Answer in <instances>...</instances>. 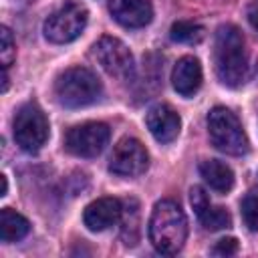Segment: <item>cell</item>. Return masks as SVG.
<instances>
[{
  "instance_id": "cell-18",
  "label": "cell",
  "mask_w": 258,
  "mask_h": 258,
  "mask_svg": "<svg viewBox=\"0 0 258 258\" xmlns=\"http://www.w3.org/2000/svg\"><path fill=\"white\" fill-rule=\"evenodd\" d=\"M2 44H0V58H2V69H8L16 56V44H14V38H12V32L8 26H2Z\"/></svg>"
},
{
  "instance_id": "cell-13",
  "label": "cell",
  "mask_w": 258,
  "mask_h": 258,
  "mask_svg": "<svg viewBox=\"0 0 258 258\" xmlns=\"http://www.w3.org/2000/svg\"><path fill=\"white\" fill-rule=\"evenodd\" d=\"M109 12L125 28L147 26L153 18V6L149 0H109Z\"/></svg>"
},
{
  "instance_id": "cell-5",
  "label": "cell",
  "mask_w": 258,
  "mask_h": 258,
  "mask_svg": "<svg viewBox=\"0 0 258 258\" xmlns=\"http://www.w3.org/2000/svg\"><path fill=\"white\" fill-rule=\"evenodd\" d=\"M14 141L26 153H36L48 139V119L36 103L22 105L14 115Z\"/></svg>"
},
{
  "instance_id": "cell-14",
  "label": "cell",
  "mask_w": 258,
  "mask_h": 258,
  "mask_svg": "<svg viewBox=\"0 0 258 258\" xmlns=\"http://www.w3.org/2000/svg\"><path fill=\"white\" fill-rule=\"evenodd\" d=\"M171 85L181 97H191L202 87V64L196 56H181L171 71Z\"/></svg>"
},
{
  "instance_id": "cell-15",
  "label": "cell",
  "mask_w": 258,
  "mask_h": 258,
  "mask_svg": "<svg viewBox=\"0 0 258 258\" xmlns=\"http://www.w3.org/2000/svg\"><path fill=\"white\" fill-rule=\"evenodd\" d=\"M200 175L204 177V181L220 191V194H228L234 187V171L230 165H226L220 159H206L200 163Z\"/></svg>"
},
{
  "instance_id": "cell-20",
  "label": "cell",
  "mask_w": 258,
  "mask_h": 258,
  "mask_svg": "<svg viewBox=\"0 0 258 258\" xmlns=\"http://www.w3.org/2000/svg\"><path fill=\"white\" fill-rule=\"evenodd\" d=\"M236 252H238V240L236 238H222V240H218V244L212 250L214 256H232Z\"/></svg>"
},
{
  "instance_id": "cell-6",
  "label": "cell",
  "mask_w": 258,
  "mask_h": 258,
  "mask_svg": "<svg viewBox=\"0 0 258 258\" xmlns=\"http://www.w3.org/2000/svg\"><path fill=\"white\" fill-rule=\"evenodd\" d=\"M89 20V12L79 2H67L44 20V36L54 44H64L81 36Z\"/></svg>"
},
{
  "instance_id": "cell-4",
  "label": "cell",
  "mask_w": 258,
  "mask_h": 258,
  "mask_svg": "<svg viewBox=\"0 0 258 258\" xmlns=\"http://www.w3.org/2000/svg\"><path fill=\"white\" fill-rule=\"evenodd\" d=\"M208 133L216 149L228 155H244L248 151V137L240 119L228 107H214L208 113Z\"/></svg>"
},
{
  "instance_id": "cell-7",
  "label": "cell",
  "mask_w": 258,
  "mask_h": 258,
  "mask_svg": "<svg viewBox=\"0 0 258 258\" xmlns=\"http://www.w3.org/2000/svg\"><path fill=\"white\" fill-rule=\"evenodd\" d=\"M93 54L97 58V62L105 69V73H109L111 77H115L121 83H131L135 79V60L131 50L115 36H101L95 46H93Z\"/></svg>"
},
{
  "instance_id": "cell-17",
  "label": "cell",
  "mask_w": 258,
  "mask_h": 258,
  "mask_svg": "<svg viewBox=\"0 0 258 258\" xmlns=\"http://www.w3.org/2000/svg\"><path fill=\"white\" fill-rule=\"evenodd\" d=\"M204 36H206V28L202 24L189 22V20H177L169 28V38L173 42H181V44H198L204 40Z\"/></svg>"
},
{
  "instance_id": "cell-10",
  "label": "cell",
  "mask_w": 258,
  "mask_h": 258,
  "mask_svg": "<svg viewBox=\"0 0 258 258\" xmlns=\"http://www.w3.org/2000/svg\"><path fill=\"white\" fill-rule=\"evenodd\" d=\"M189 204H191V208H194L200 224L206 230L216 232V230L230 228V224H232L230 214L224 208H220V206H212V202H210V198H208V194H206L204 187L194 185L189 189Z\"/></svg>"
},
{
  "instance_id": "cell-16",
  "label": "cell",
  "mask_w": 258,
  "mask_h": 258,
  "mask_svg": "<svg viewBox=\"0 0 258 258\" xmlns=\"http://www.w3.org/2000/svg\"><path fill=\"white\" fill-rule=\"evenodd\" d=\"M28 232H30V222L22 214H18L10 208L0 210V240L2 242H6V244L18 242Z\"/></svg>"
},
{
  "instance_id": "cell-22",
  "label": "cell",
  "mask_w": 258,
  "mask_h": 258,
  "mask_svg": "<svg viewBox=\"0 0 258 258\" xmlns=\"http://www.w3.org/2000/svg\"><path fill=\"white\" fill-rule=\"evenodd\" d=\"M0 181H2V191H0V196H6V194H8V179H6V175H0Z\"/></svg>"
},
{
  "instance_id": "cell-9",
  "label": "cell",
  "mask_w": 258,
  "mask_h": 258,
  "mask_svg": "<svg viewBox=\"0 0 258 258\" xmlns=\"http://www.w3.org/2000/svg\"><path fill=\"white\" fill-rule=\"evenodd\" d=\"M149 165V153L145 145L135 137H123L113 147L109 157V171L121 177L141 175Z\"/></svg>"
},
{
  "instance_id": "cell-12",
  "label": "cell",
  "mask_w": 258,
  "mask_h": 258,
  "mask_svg": "<svg viewBox=\"0 0 258 258\" xmlns=\"http://www.w3.org/2000/svg\"><path fill=\"white\" fill-rule=\"evenodd\" d=\"M145 125L149 133L159 141V143H171L181 129V119L179 115L165 103H159L151 107L145 115Z\"/></svg>"
},
{
  "instance_id": "cell-2",
  "label": "cell",
  "mask_w": 258,
  "mask_h": 258,
  "mask_svg": "<svg viewBox=\"0 0 258 258\" xmlns=\"http://www.w3.org/2000/svg\"><path fill=\"white\" fill-rule=\"evenodd\" d=\"M187 238V218L177 202L161 200L149 218V240L159 254H177Z\"/></svg>"
},
{
  "instance_id": "cell-1",
  "label": "cell",
  "mask_w": 258,
  "mask_h": 258,
  "mask_svg": "<svg viewBox=\"0 0 258 258\" xmlns=\"http://www.w3.org/2000/svg\"><path fill=\"white\" fill-rule=\"evenodd\" d=\"M214 64L222 85L238 89L248 77V52L244 34L234 24H222L216 30L214 40Z\"/></svg>"
},
{
  "instance_id": "cell-21",
  "label": "cell",
  "mask_w": 258,
  "mask_h": 258,
  "mask_svg": "<svg viewBox=\"0 0 258 258\" xmlns=\"http://www.w3.org/2000/svg\"><path fill=\"white\" fill-rule=\"evenodd\" d=\"M248 22L252 24V28L254 30H258V0H254V2H250V6H248Z\"/></svg>"
},
{
  "instance_id": "cell-8",
  "label": "cell",
  "mask_w": 258,
  "mask_h": 258,
  "mask_svg": "<svg viewBox=\"0 0 258 258\" xmlns=\"http://www.w3.org/2000/svg\"><path fill=\"white\" fill-rule=\"evenodd\" d=\"M111 139V129L101 121H87L75 125L64 135V147L77 157H95L99 155Z\"/></svg>"
},
{
  "instance_id": "cell-3",
  "label": "cell",
  "mask_w": 258,
  "mask_h": 258,
  "mask_svg": "<svg viewBox=\"0 0 258 258\" xmlns=\"http://www.w3.org/2000/svg\"><path fill=\"white\" fill-rule=\"evenodd\" d=\"M103 93L99 77L85 67H71L54 81V97L67 109H79L95 103Z\"/></svg>"
},
{
  "instance_id": "cell-19",
  "label": "cell",
  "mask_w": 258,
  "mask_h": 258,
  "mask_svg": "<svg viewBox=\"0 0 258 258\" xmlns=\"http://www.w3.org/2000/svg\"><path fill=\"white\" fill-rule=\"evenodd\" d=\"M242 218H244V224L252 230V232H258V196H246L244 202H242Z\"/></svg>"
},
{
  "instance_id": "cell-11",
  "label": "cell",
  "mask_w": 258,
  "mask_h": 258,
  "mask_svg": "<svg viewBox=\"0 0 258 258\" xmlns=\"http://www.w3.org/2000/svg\"><path fill=\"white\" fill-rule=\"evenodd\" d=\"M123 216V204L117 198H99L83 212V222L91 232H103L115 226Z\"/></svg>"
}]
</instances>
